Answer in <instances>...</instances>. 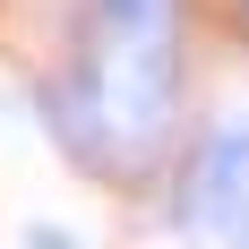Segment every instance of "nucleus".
Segmentation results:
<instances>
[{
  "label": "nucleus",
  "instance_id": "nucleus-2",
  "mask_svg": "<svg viewBox=\"0 0 249 249\" xmlns=\"http://www.w3.org/2000/svg\"><path fill=\"white\" fill-rule=\"evenodd\" d=\"M180 224L215 249H249V129H224L180 180Z\"/></svg>",
  "mask_w": 249,
  "mask_h": 249
},
{
  "label": "nucleus",
  "instance_id": "nucleus-4",
  "mask_svg": "<svg viewBox=\"0 0 249 249\" xmlns=\"http://www.w3.org/2000/svg\"><path fill=\"white\" fill-rule=\"evenodd\" d=\"M241 9H249V0H241Z\"/></svg>",
  "mask_w": 249,
  "mask_h": 249
},
{
  "label": "nucleus",
  "instance_id": "nucleus-3",
  "mask_svg": "<svg viewBox=\"0 0 249 249\" xmlns=\"http://www.w3.org/2000/svg\"><path fill=\"white\" fill-rule=\"evenodd\" d=\"M35 249H69V232H52V224H43V232H35Z\"/></svg>",
  "mask_w": 249,
  "mask_h": 249
},
{
  "label": "nucleus",
  "instance_id": "nucleus-1",
  "mask_svg": "<svg viewBox=\"0 0 249 249\" xmlns=\"http://www.w3.org/2000/svg\"><path fill=\"white\" fill-rule=\"evenodd\" d=\"M172 60H180L172 0H77L69 60L43 86L52 138L129 180V163L155 155V129H163V103H172Z\"/></svg>",
  "mask_w": 249,
  "mask_h": 249
}]
</instances>
